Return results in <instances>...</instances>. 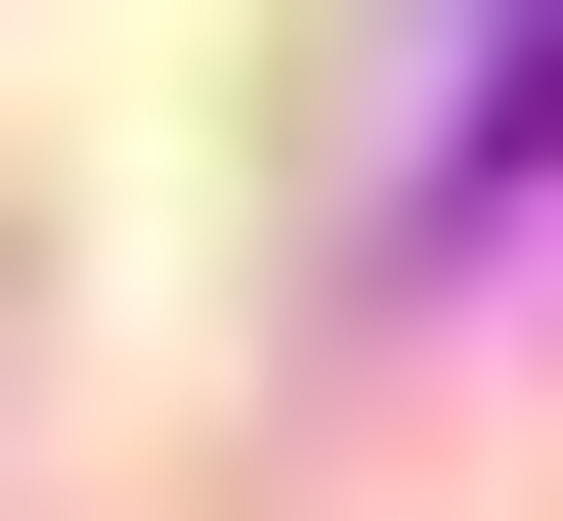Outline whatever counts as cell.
Instances as JSON below:
<instances>
[{
	"instance_id": "cell-1",
	"label": "cell",
	"mask_w": 563,
	"mask_h": 521,
	"mask_svg": "<svg viewBox=\"0 0 563 521\" xmlns=\"http://www.w3.org/2000/svg\"><path fill=\"white\" fill-rule=\"evenodd\" d=\"M477 174H563V0H433V87H390V218H477Z\"/></svg>"
}]
</instances>
